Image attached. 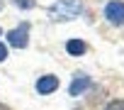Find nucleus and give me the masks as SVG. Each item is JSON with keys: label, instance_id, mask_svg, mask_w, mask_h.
<instances>
[{"label": "nucleus", "instance_id": "nucleus-1", "mask_svg": "<svg viewBox=\"0 0 124 110\" xmlns=\"http://www.w3.org/2000/svg\"><path fill=\"white\" fill-rule=\"evenodd\" d=\"M80 10H83L80 3H76V0H66V3H56V5L51 8V15H54V20H71V17H76Z\"/></svg>", "mask_w": 124, "mask_h": 110}, {"label": "nucleus", "instance_id": "nucleus-2", "mask_svg": "<svg viewBox=\"0 0 124 110\" xmlns=\"http://www.w3.org/2000/svg\"><path fill=\"white\" fill-rule=\"evenodd\" d=\"M105 17L112 25L122 27L124 25V3H122V0H112V3H107L105 5Z\"/></svg>", "mask_w": 124, "mask_h": 110}, {"label": "nucleus", "instance_id": "nucleus-3", "mask_svg": "<svg viewBox=\"0 0 124 110\" xmlns=\"http://www.w3.org/2000/svg\"><path fill=\"white\" fill-rule=\"evenodd\" d=\"M27 32H29V25L24 22V25H20L17 29H12V32L8 34V42H10L12 46H17V49H24V46H27Z\"/></svg>", "mask_w": 124, "mask_h": 110}, {"label": "nucleus", "instance_id": "nucleus-4", "mask_svg": "<svg viewBox=\"0 0 124 110\" xmlns=\"http://www.w3.org/2000/svg\"><path fill=\"white\" fill-rule=\"evenodd\" d=\"M56 88H58V78H56V76H39L37 91H39L41 95H49V93H54Z\"/></svg>", "mask_w": 124, "mask_h": 110}, {"label": "nucleus", "instance_id": "nucleus-5", "mask_svg": "<svg viewBox=\"0 0 124 110\" xmlns=\"http://www.w3.org/2000/svg\"><path fill=\"white\" fill-rule=\"evenodd\" d=\"M88 86H90V78H88V76H78V78H76V81L71 83L68 93H71V95H80V93H83V91H85Z\"/></svg>", "mask_w": 124, "mask_h": 110}, {"label": "nucleus", "instance_id": "nucleus-6", "mask_svg": "<svg viewBox=\"0 0 124 110\" xmlns=\"http://www.w3.org/2000/svg\"><path fill=\"white\" fill-rule=\"evenodd\" d=\"M66 51L73 54V56H78V54L85 51V42H80V39H71V42L66 44Z\"/></svg>", "mask_w": 124, "mask_h": 110}, {"label": "nucleus", "instance_id": "nucleus-7", "mask_svg": "<svg viewBox=\"0 0 124 110\" xmlns=\"http://www.w3.org/2000/svg\"><path fill=\"white\" fill-rule=\"evenodd\" d=\"M102 110H124V100H117V98H114V100H109Z\"/></svg>", "mask_w": 124, "mask_h": 110}, {"label": "nucleus", "instance_id": "nucleus-8", "mask_svg": "<svg viewBox=\"0 0 124 110\" xmlns=\"http://www.w3.org/2000/svg\"><path fill=\"white\" fill-rule=\"evenodd\" d=\"M12 3H15L17 8H22V10H29V8H34V0H12Z\"/></svg>", "mask_w": 124, "mask_h": 110}, {"label": "nucleus", "instance_id": "nucleus-9", "mask_svg": "<svg viewBox=\"0 0 124 110\" xmlns=\"http://www.w3.org/2000/svg\"><path fill=\"white\" fill-rule=\"evenodd\" d=\"M5 59H8V46L0 44V61H5Z\"/></svg>", "mask_w": 124, "mask_h": 110}, {"label": "nucleus", "instance_id": "nucleus-10", "mask_svg": "<svg viewBox=\"0 0 124 110\" xmlns=\"http://www.w3.org/2000/svg\"><path fill=\"white\" fill-rule=\"evenodd\" d=\"M0 110H10V108H5V105H3V103H0Z\"/></svg>", "mask_w": 124, "mask_h": 110}, {"label": "nucleus", "instance_id": "nucleus-11", "mask_svg": "<svg viewBox=\"0 0 124 110\" xmlns=\"http://www.w3.org/2000/svg\"><path fill=\"white\" fill-rule=\"evenodd\" d=\"M0 34H3V32H0Z\"/></svg>", "mask_w": 124, "mask_h": 110}]
</instances>
